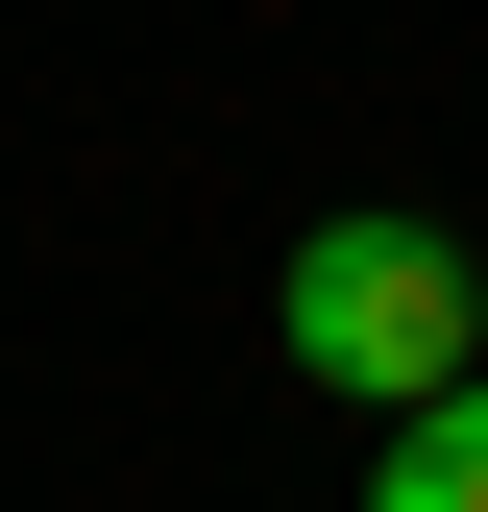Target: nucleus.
<instances>
[{
  "label": "nucleus",
  "instance_id": "f257e3e1",
  "mask_svg": "<svg viewBox=\"0 0 488 512\" xmlns=\"http://www.w3.org/2000/svg\"><path fill=\"white\" fill-rule=\"evenodd\" d=\"M269 342L318 366L342 415H415V391L488 366V244H440V220H318L293 293H269Z\"/></svg>",
  "mask_w": 488,
  "mask_h": 512
},
{
  "label": "nucleus",
  "instance_id": "f03ea898",
  "mask_svg": "<svg viewBox=\"0 0 488 512\" xmlns=\"http://www.w3.org/2000/svg\"><path fill=\"white\" fill-rule=\"evenodd\" d=\"M366 512H488V366L391 415V464H366Z\"/></svg>",
  "mask_w": 488,
  "mask_h": 512
}]
</instances>
